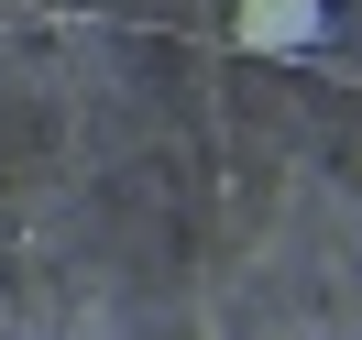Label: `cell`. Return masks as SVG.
<instances>
[{
	"instance_id": "6da1fadb",
	"label": "cell",
	"mask_w": 362,
	"mask_h": 340,
	"mask_svg": "<svg viewBox=\"0 0 362 340\" xmlns=\"http://www.w3.org/2000/svg\"><path fill=\"white\" fill-rule=\"evenodd\" d=\"M329 33V0H230V45L242 55H308Z\"/></svg>"
}]
</instances>
